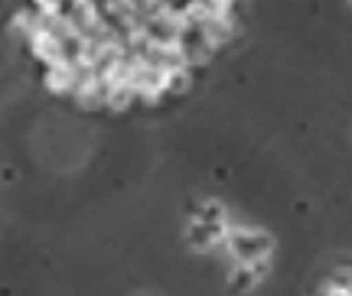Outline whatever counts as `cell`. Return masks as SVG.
Segmentation results:
<instances>
[{
    "instance_id": "277c9868",
    "label": "cell",
    "mask_w": 352,
    "mask_h": 296,
    "mask_svg": "<svg viewBox=\"0 0 352 296\" xmlns=\"http://www.w3.org/2000/svg\"><path fill=\"white\" fill-rule=\"evenodd\" d=\"M189 88H192V65L170 62V95H186Z\"/></svg>"
},
{
    "instance_id": "7a4b0ae2",
    "label": "cell",
    "mask_w": 352,
    "mask_h": 296,
    "mask_svg": "<svg viewBox=\"0 0 352 296\" xmlns=\"http://www.w3.org/2000/svg\"><path fill=\"white\" fill-rule=\"evenodd\" d=\"M78 65L72 62V56L63 62H56V65H46L43 69V88L52 91V95H72L78 85Z\"/></svg>"
},
{
    "instance_id": "6da1fadb",
    "label": "cell",
    "mask_w": 352,
    "mask_h": 296,
    "mask_svg": "<svg viewBox=\"0 0 352 296\" xmlns=\"http://www.w3.org/2000/svg\"><path fill=\"white\" fill-rule=\"evenodd\" d=\"M228 260H254V258H267L274 244H271V235H264L261 228H252V225H235L228 228L226 244L219 247Z\"/></svg>"
},
{
    "instance_id": "3957f363",
    "label": "cell",
    "mask_w": 352,
    "mask_h": 296,
    "mask_svg": "<svg viewBox=\"0 0 352 296\" xmlns=\"http://www.w3.org/2000/svg\"><path fill=\"white\" fill-rule=\"evenodd\" d=\"M72 101L85 111H95V108H104V78L101 72H82L78 75V85L72 91Z\"/></svg>"
}]
</instances>
